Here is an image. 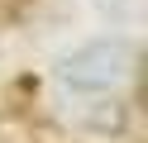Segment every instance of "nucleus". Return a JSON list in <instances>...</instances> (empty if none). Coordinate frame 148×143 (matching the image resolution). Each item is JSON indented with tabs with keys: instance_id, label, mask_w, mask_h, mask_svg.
Segmentation results:
<instances>
[{
	"instance_id": "nucleus-1",
	"label": "nucleus",
	"mask_w": 148,
	"mask_h": 143,
	"mask_svg": "<svg viewBox=\"0 0 148 143\" xmlns=\"http://www.w3.org/2000/svg\"><path fill=\"white\" fill-rule=\"evenodd\" d=\"M134 67H138V48L129 38H91V43L72 48L67 57H58V81L81 95H105L124 86Z\"/></svg>"
},
{
	"instance_id": "nucleus-2",
	"label": "nucleus",
	"mask_w": 148,
	"mask_h": 143,
	"mask_svg": "<svg viewBox=\"0 0 148 143\" xmlns=\"http://www.w3.org/2000/svg\"><path fill=\"white\" fill-rule=\"evenodd\" d=\"M72 119L91 133H124L129 129V105L124 100H77Z\"/></svg>"
}]
</instances>
